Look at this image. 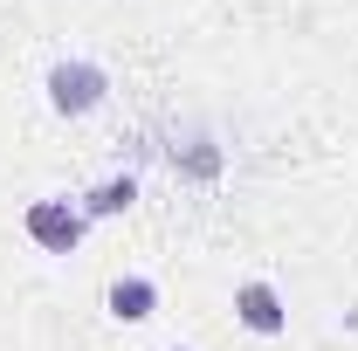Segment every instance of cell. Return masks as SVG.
<instances>
[{
  "mask_svg": "<svg viewBox=\"0 0 358 351\" xmlns=\"http://www.w3.org/2000/svg\"><path fill=\"white\" fill-rule=\"evenodd\" d=\"M42 89H48V110H55V117H90V110L110 96V76H103V62H90V55H62L42 76Z\"/></svg>",
  "mask_w": 358,
  "mask_h": 351,
  "instance_id": "cell-1",
  "label": "cell"
},
{
  "mask_svg": "<svg viewBox=\"0 0 358 351\" xmlns=\"http://www.w3.org/2000/svg\"><path fill=\"white\" fill-rule=\"evenodd\" d=\"M21 234H28L42 255H69V248L90 234V214H83V200H69V193H48V200H28Z\"/></svg>",
  "mask_w": 358,
  "mask_h": 351,
  "instance_id": "cell-2",
  "label": "cell"
},
{
  "mask_svg": "<svg viewBox=\"0 0 358 351\" xmlns=\"http://www.w3.org/2000/svg\"><path fill=\"white\" fill-rule=\"evenodd\" d=\"M234 324L255 331V338H282V331H289V303H282V289H275L268 275L234 282Z\"/></svg>",
  "mask_w": 358,
  "mask_h": 351,
  "instance_id": "cell-3",
  "label": "cell"
},
{
  "mask_svg": "<svg viewBox=\"0 0 358 351\" xmlns=\"http://www.w3.org/2000/svg\"><path fill=\"white\" fill-rule=\"evenodd\" d=\"M103 303H110L117 324H152V317H159V282H152V275H117Z\"/></svg>",
  "mask_w": 358,
  "mask_h": 351,
  "instance_id": "cell-4",
  "label": "cell"
},
{
  "mask_svg": "<svg viewBox=\"0 0 358 351\" xmlns=\"http://www.w3.org/2000/svg\"><path fill=\"white\" fill-rule=\"evenodd\" d=\"M131 200H138V179H96L83 193V214L90 220H117V214H131Z\"/></svg>",
  "mask_w": 358,
  "mask_h": 351,
  "instance_id": "cell-5",
  "label": "cell"
},
{
  "mask_svg": "<svg viewBox=\"0 0 358 351\" xmlns=\"http://www.w3.org/2000/svg\"><path fill=\"white\" fill-rule=\"evenodd\" d=\"M166 351H193V345H166Z\"/></svg>",
  "mask_w": 358,
  "mask_h": 351,
  "instance_id": "cell-6",
  "label": "cell"
}]
</instances>
